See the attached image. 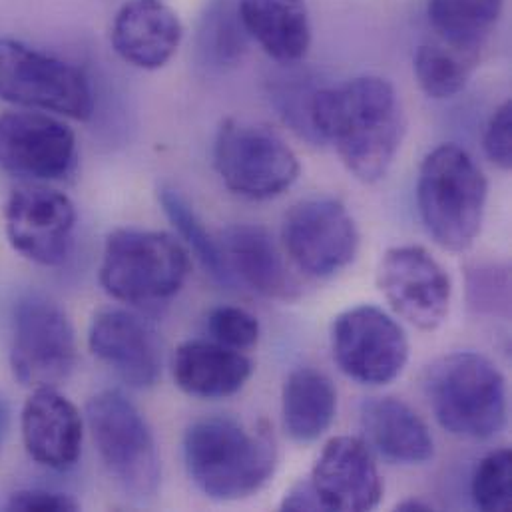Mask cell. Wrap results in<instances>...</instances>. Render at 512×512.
Segmentation results:
<instances>
[{
  "mask_svg": "<svg viewBox=\"0 0 512 512\" xmlns=\"http://www.w3.org/2000/svg\"><path fill=\"white\" fill-rule=\"evenodd\" d=\"M309 120L317 142H331L345 168L363 184L387 176L407 128L401 98L381 76H359L315 90Z\"/></svg>",
  "mask_w": 512,
  "mask_h": 512,
  "instance_id": "cell-1",
  "label": "cell"
},
{
  "mask_svg": "<svg viewBox=\"0 0 512 512\" xmlns=\"http://www.w3.org/2000/svg\"><path fill=\"white\" fill-rule=\"evenodd\" d=\"M184 461L194 485L214 501H242L273 477L277 451L265 429L230 417L192 423L184 435Z\"/></svg>",
  "mask_w": 512,
  "mask_h": 512,
  "instance_id": "cell-2",
  "label": "cell"
},
{
  "mask_svg": "<svg viewBox=\"0 0 512 512\" xmlns=\"http://www.w3.org/2000/svg\"><path fill=\"white\" fill-rule=\"evenodd\" d=\"M425 395L439 425L455 437L491 439L509 417L505 375L485 355L457 351L429 365Z\"/></svg>",
  "mask_w": 512,
  "mask_h": 512,
  "instance_id": "cell-3",
  "label": "cell"
},
{
  "mask_svg": "<svg viewBox=\"0 0 512 512\" xmlns=\"http://www.w3.org/2000/svg\"><path fill=\"white\" fill-rule=\"evenodd\" d=\"M487 178L455 144L435 148L421 164L417 204L431 238L449 252L469 250L481 234L487 210Z\"/></svg>",
  "mask_w": 512,
  "mask_h": 512,
  "instance_id": "cell-4",
  "label": "cell"
},
{
  "mask_svg": "<svg viewBox=\"0 0 512 512\" xmlns=\"http://www.w3.org/2000/svg\"><path fill=\"white\" fill-rule=\"evenodd\" d=\"M190 275L188 250L164 232L122 228L108 236L100 265L104 291L128 305L172 299Z\"/></svg>",
  "mask_w": 512,
  "mask_h": 512,
  "instance_id": "cell-5",
  "label": "cell"
},
{
  "mask_svg": "<svg viewBox=\"0 0 512 512\" xmlns=\"http://www.w3.org/2000/svg\"><path fill=\"white\" fill-rule=\"evenodd\" d=\"M86 421L96 451L116 481L134 501L146 503L160 489V455L142 413L120 391H102L86 405Z\"/></svg>",
  "mask_w": 512,
  "mask_h": 512,
  "instance_id": "cell-6",
  "label": "cell"
},
{
  "mask_svg": "<svg viewBox=\"0 0 512 512\" xmlns=\"http://www.w3.org/2000/svg\"><path fill=\"white\" fill-rule=\"evenodd\" d=\"M214 166L230 192L246 200H271L299 178V160L269 126L228 118L214 142Z\"/></svg>",
  "mask_w": 512,
  "mask_h": 512,
  "instance_id": "cell-7",
  "label": "cell"
},
{
  "mask_svg": "<svg viewBox=\"0 0 512 512\" xmlns=\"http://www.w3.org/2000/svg\"><path fill=\"white\" fill-rule=\"evenodd\" d=\"M0 100L74 120L94 114V92L80 68L10 38H0Z\"/></svg>",
  "mask_w": 512,
  "mask_h": 512,
  "instance_id": "cell-8",
  "label": "cell"
},
{
  "mask_svg": "<svg viewBox=\"0 0 512 512\" xmlns=\"http://www.w3.org/2000/svg\"><path fill=\"white\" fill-rule=\"evenodd\" d=\"M74 327L64 309L40 293L18 299L12 317L10 365L24 387H58L76 367Z\"/></svg>",
  "mask_w": 512,
  "mask_h": 512,
  "instance_id": "cell-9",
  "label": "cell"
},
{
  "mask_svg": "<svg viewBox=\"0 0 512 512\" xmlns=\"http://www.w3.org/2000/svg\"><path fill=\"white\" fill-rule=\"evenodd\" d=\"M337 367L361 385L393 383L407 367L409 339L403 327L375 305L339 313L331 325Z\"/></svg>",
  "mask_w": 512,
  "mask_h": 512,
  "instance_id": "cell-10",
  "label": "cell"
},
{
  "mask_svg": "<svg viewBox=\"0 0 512 512\" xmlns=\"http://www.w3.org/2000/svg\"><path fill=\"white\" fill-rule=\"evenodd\" d=\"M281 240L293 263L317 279L337 275L359 252L357 224L335 198L295 204L283 218Z\"/></svg>",
  "mask_w": 512,
  "mask_h": 512,
  "instance_id": "cell-11",
  "label": "cell"
},
{
  "mask_svg": "<svg viewBox=\"0 0 512 512\" xmlns=\"http://www.w3.org/2000/svg\"><path fill=\"white\" fill-rule=\"evenodd\" d=\"M377 285L393 311L421 331H435L449 315L451 277L423 246L387 250L377 269Z\"/></svg>",
  "mask_w": 512,
  "mask_h": 512,
  "instance_id": "cell-12",
  "label": "cell"
},
{
  "mask_svg": "<svg viewBox=\"0 0 512 512\" xmlns=\"http://www.w3.org/2000/svg\"><path fill=\"white\" fill-rule=\"evenodd\" d=\"M76 136L40 112L0 114V168L32 182H58L76 168Z\"/></svg>",
  "mask_w": 512,
  "mask_h": 512,
  "instance_id": "cell-13",
  "label": "cell"
},
{
  "mask_svg": "<svg viewBox=\"0 0 512 512\" xmlns=\"http://www.w3.org/2000/svg\"><path fill=\"white\" fill-rule=\"evenodd\" d=\"M4 224L14 252L34 263L54 267L72 250L76 208L58 190L34 184L22 186L6 202Z\"/></svg>",
  "mask_w": 512,
  "mask_h": 512,
  "instance_id": "cell-14",
  "label": "cell"
},
{
  "mask_svg": "<svg viewBox=\"0 0 512 512\" xmlns=\"http://www.w3.org/2000/svg\"><path fill=\"white\" fill-rule=\"evenodd\" d=\"M323 511H373L383 499V481L369 445L359 437L331 439L309 479Z\"/></svg>",
  "mask_w": 512,
  "mask_h": 512,
  "instance_id": "cell-15",
  "label": "cell"
},
{
  "mask_svg": "<svg viewBox=\"0 0 512 512\" xmlns=\"http://www.w3.org/2000/svg\"><path fill=\"white\" fill-rule=\"evenodd\" d=\"M88 347L134 389L154 387L162 373V347L156 331L126 309H102L88 331Z\"/></svg>",
  "mask_w": 512,
  "mask_h": 512,
  "instance_id": "cell-16",
  "label": "cell"
},
{
  "mask_svg": "<svg viewBox=\"0 0 512 512\" xmlns=\"http://www.w3.org/2000/svg\"><path fill=\"white\" fill-rule=\"evenodd\" d=\"M22 441L26 453L42 467L66 471L82 453L84 423L76 405L56 387H38L22 409Z\"/></svg>",
  "mask_w": 512,
  "mask_h": 512,
  "instance_id": "cell-17",
  "label": "cell"
},
{
  "mask_svg": "<svg viewBox=\"0 0 512 512\" xmlns=\"http://www.w3.org/2000/svg\"><path fill=\"white\" fill-rule=\"evenodd\" d=\"M182 36V22L164 0H130L118 10L110 38L122 60L158 70L172 60Z\"/></svg>",
  "mask_w": 512,
  "mask_h": 512,
  "instance_id": "cell-18",
  "label": "cell"
},
{
  "mask_svg": "<svg viewBox=\"0 0 512 512\" xmlns=\"http://www.w3.org/2000/svg\"><path fill=\"white\" fill-rule=\"evenodd\" d=\"M176 385L198 399H226L240 393L254 373L242 351L218 341L192 339L182 343L172 361Z\"/></svg>",
  "mask_w": 512,
  "mask_h": 512,
  "instance_id": "cell-19",
  "label": "cell"
},
{
  "mask_svg": "<svg viewBox=\"0 0 512 512\" xmlns=\"http://www.w3.org/2000/svg\"><path fill=\"white\" fill-rule=\"evenodd\" d=\"M218 242L236 283H244L259 295L279 301L299 295L295 277L289 273L265 228L254 224L230 226L220 234Z\"/></svg>",
  "mask_w": 512,
  "mask_h": 512,
  "instance_id": "cell-20",
  "label": "cell"
},
{
  "mask_svg": "<svg viewBox=\"0 0 512 512\" xmlns=\"http://www.w3.org/2000/svg\"><path fill=\"white\" fill-rule=\"evenodd\" d=\"M361 425L381 457L399 465H425L435 457L427 423L397 397H373L361 405Z\"/></svg>",
  "mask_w": 512,
  "mask_h": 512,
  "instance_id": "cell-21",
  "label": "cell"
},
{
  "mask_svg": "<svg viewBox=\"0 0 512 512\" xmlns=\"http://www.w3.org/2000/svg\"><path fill=\"white\" fill-rule=\"evenodd\" d=\"M252 40L279 64L299 62L311 46V20L305 0H238Z\"/></svg>",
  "mask_w": 512,
  "mask_h": 512,
  "instance_id": "cell-22",
  "label": "cell"
},
{
  "mask_svg": "<svg viewBox=\"0 0 512 512\" xmlns=\"http://www.w3.org/2000/svg\"><path fill=\"white\" fill-rule=\"evenodd\" d=\"M337 391L331 379L313 369L291 371L281 391V417L285 433L295 443L317 441L335 421Z\"/></svg>",
  "mask_w": 512,
  "mask_h": 512,
  "instance_id": "cell-23",
  "label": "cell"
},
{
  "mask_svg": "<svg viewBox=\"0 0 512 512\" xmlns=\"http://www.w3.org/2000/svg\"><path fill=\"white\" fill-rule=\"evenodd\" d=\"M505 0H429L427 16L449 48L481 60V50L503 14Z\"/></svg>",
  "mask_w": 512,
  "mask_h": 512,
  "instance_id": "cell-24",
  "label": "cell"
},
{
  "mask_svg": "<svg viewBox=\"0 0 512 512\" xmlns=\"http://www.w3.org/2000/svg\"><path fill=\"white\" fill-rule=\"evenodd\" d=\"M238 0H210L196 30V52L204 66L226 70L240 64L250 46Z\"/></svg>",
  "mask_w": 512,
  "mask_h": 512,
  "instance_id": "cell-25",
  "label": "cell"
},
{
  "mask_svg": "<svg viewBox=\"0 0 512 512\" xmlns=\"http://www.w3.org/2000/svg\"><path fill=\"white\" fill-rule=\"evenodd\" d=\"M479 58L445 46L443 42H429L419 46L415 54V76L421 90L433 100H447L465 90L477 68Z\"/></svg>",
  "mask_w": 512,
  "mask_h": 512,
  "instance_id": "cell-26",
  "label": "cell"
},
{
  "mask_svg": "<svg viewBox=\"0 0 512 512\" xmlns=\"http://www.w3.org/2000/svg\"><path fill=\"white\" fill-rule=\"evenodd\" d=\"M158 200L170 218V222L176 226L180 236L186 240V244L192 248L194 256L202 261L206 271L222 285L236 287V279L228 267V261L220 248V242L214 240L206 226L200 222L188 200L174 188L162 186L158 190Z\"/></svg>",
  "mask_w": 512,
  "mask_h": 512,
  "instance_id": "cell-27",
  "label": "cell"
},
{
  "mask_svg": "<svg viewBox=\"0 0 512 512\" xmlns=\"http://www.w3.org/2000/svg\"><path fill=\"white\" fill-rule=\"evenodd\" d=\"M477 509L507 512L512 507V457L509 449L489 453L477 467L471 483Z\"/></svg>",
  "mask_w": 512,
  "mask_h": 512,
  "instance_id": "cell-28",
  "label": "cell"
},
{
  "mask_svg": "<svg viewBox=\"0 0 512 512\" xmlns=\"http://www.w3.org/2000/svg\"><path fill=\"white\" fill-rule=\"evenodd\" d=\"M208 331L212 333L214 341L244 351L257 345L261 327L256 315L250 311L236 305H222L210 313Z\"/></svg>",
  "mask_w": 512,
  "mask_h": 512,
  "instance_id": "cell-29",
  "label": "cell"
},
{
  "mask_svg": "<svg viewBox=\"0 0 512 512\" xmlns=\"http://www.w3.org/2000/svg\"><path fill=\"white\" fill-rule=\"evenodd\" d=\"M285 80L287 82H279L271 90L275 108L279 110L285 124H289L303 138L317 142L315 132L311 128V120H309V108H311V98H313L315 90H309L305 86V82L301 84L299 76L285 78Z\"/></svg>",
  "mask_w": 512,
  "mask_h": 512,
  "instance_id": "cell-30",
  "label": "cell"
},
{
  "mask_svg": "<svg viewBox=\"0 0 512 512\" xmlns=\"http://www.w3.org/2000/svg\"><path fill=\"white\" fill-rule=\"evenodd\" d=\"M471 303L479 311L509 313V275L505 269L481 267L471 275L469 281Z\"/></svg>",
  "mask_w": 512,
  "mask_h": 512,
  "instance_id": "cell-31",
  "label": "cell"
},
{
  "mask_svg": "<svg viewBox=\"0 0 512 512\" xmlns=\"http://www.w3.org/2000/svg\"><path fill=\"white\" fill-rule=\"evenodd\" d=\"M483 148L487 158L499 166L501 170L509 172L512 166V104L511 100L503 102L495 114L491 116L485 138H483Z\"/></svg>",
  "mask_w": 512,
  "mask_h": 512,
  "instance_id": "cell-32",
  "label": "cell"
},
{
  "mask_svg": "<svg viewBox=\"0 0 512 512\" xmlns=\"http://www.w3.org/2000/svg\"><path fill=\"white\" fill-rule=\"evenodd\" d=\"M6 509L20 512L78 511V503L64 493L46 489H24L10 495Z\"/></svg>",
  "mask_w": 512,
  "mask_h": 512,
  "instance_id": "cell-33",
  "label": "cell"
},
{
  "mask_svg": "<svg viewBox=\"0 0 512 512\" xmlns=\"http://www.w3.org/2000/svg\"><path fill=\"white\" fill-rule=\"evenodd\" d=\"M281 511H323V509L317 501V495H315L311 483L301 481L285 493V497L281 501Z\"/></svg>",
  "mask_w": 512,
  "mask_h": 512,
  "instance_id": "cell-34",
  "label": "cell"
},
{
  "mask_svg": "<svg viewBox=\"0 0 512 512\" xmlns=\"http://www.w3.org/2000/svg\"><path fill=\"white\" fill-rule=\"evenodd\" d=\"M397 511L427 512L433 511V505H429V503H425V501H421V499H407V501H403L401 505H397Z\"/></svg>",
  "mask_w": 512,
  "mask_h": 512,
  "instance_id": "cell-35",
  "label": "cell"
}]
</instances>
